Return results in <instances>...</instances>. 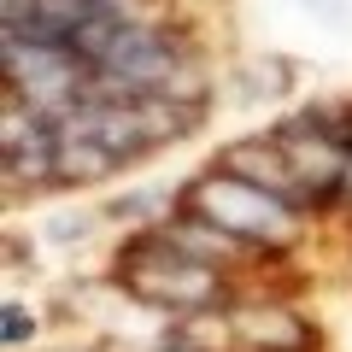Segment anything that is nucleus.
I'll list each match as a JSON object with an SVG mask.
<instances>
[{
  "label": "nucleus",
  "instance_id": "nucleus-1",
  "mask_svg": "<svg viewBox=\"0 0 352 352\" xmlns=\"http://www.w3.org/2000/svg\"><path fill=\"white\" fill-rule=\"evenodd\" d=\"M182 206L200 212L206 223L229 229V235L247 241V247H288L294 229H300L294 223L300 212H294L288 200H276L270 188H252V182H241V176H229V170L194 182V188L182 194Z\"/></svg>",
  "mask_w": 352,
  "mask_h": 352
},
{
  "label": "nucleus",
  "instance_id": "nucleus-2",
  "mask_svg": "<svg viewBox=\"0 0 352 352\" xmlns=\"http://www.w3.org/2000/svg\"><path fill=\"white\" fill-rule=\"evenodd\" d=\"M94 229V217H59V229H53V241H76Z\"/></svg>",
  "mask_w": 352,
  "mask_h": 352
},
{
  "label": "nucleus",
  "instance_id": "nucleus-3",
  "mask_svg": "<svg viewBox=\"0 0 352 352\" xmlns=\"http://www.w3.org/2000/svg\"><path fill=\"white\" fill-rule=\"evenodd\" d=\"M6 340H12V346H18V340H30V317L18 311V305L6 311Z\"/></svg>",
  "mask_w": 352,
  "mask_h": 352
}]
</instances>
